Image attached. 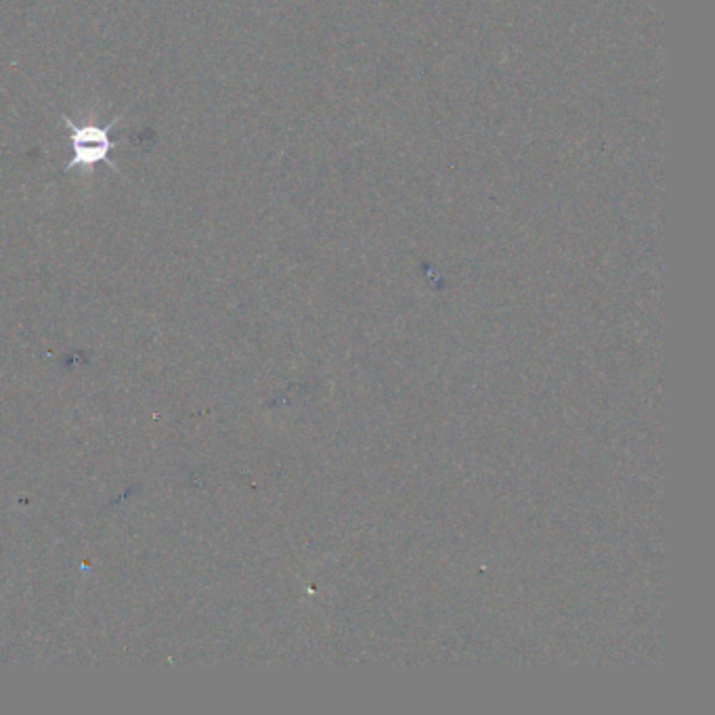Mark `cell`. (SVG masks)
Wrapping results in <instances>:
<instances>
[{"instance_id": "cell-1", "label": "cell", "mask_w": 715, "mask_h": 715, "mask_svg": "<svg viewBox=\"0 0 715 715\" xmlns=\"http://www.w3.org/2000/svg\"><path fill=\"white\" fill-rule=\"evenodd\" d=\"M65 128L70 133V149L72 158L65 164V170L76 168H95L97 164H107L114 172H120L118 166L112 162V149L116 143L112 141V130L118 124V118L110 124H97V122H84L76 124L72 118L61 116Z\"/></svg>"}]
</instances>
